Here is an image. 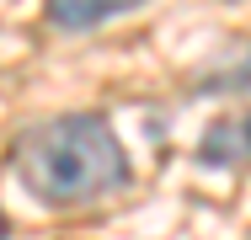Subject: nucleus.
<instances>
[{
  "instance_id": "f257e3e1",
  "label": "nucleus",
  "mask_w": 251,
  "mask_h": 240,
  "mask_svg": "<svg viewBox=\"0 0 251 240\" xmlns=\"http://www.w3.org/2000/svg\"><path fill=\"white\" fill-rule=\"evenodd\" d=\"M11 171L49 208H91L134 182L128 149L101 112H59L22 128L11 144Z\"/></svg>"
},
{
  "instance_id": "f03ea898",
  "label": "nucleus",
  "mask_w": 251,
  "mask_h": 240,
  "mask_svg": "<svg viewBox=\"0 0 251 240\" xmlns=\"http://www.w3.org/2000/svg\"><path fill=\"white\" fill-rule=\"evenodd\" d=\"M198 160H203V166H219V171L251 166V107L208 123V134L198 139Z\"/></svg>"
},
{
  "instance_id": "7ed1b4c3",
  "label": "nucleus",
  "mask_w": 251,
  "mask_h": 240,
  "mask_svg": "<svg viewBox=\"0 0 251 240\" xmlns=\"http://www.w3.org/2000/svg\"><path fill=\"white\" fill-rule=\"evenodd\" d=\"M134 5H145V0H43V16H49V27H59V32H91L101 22L134 11Z\"/></svg>"
},
{
  "instance_id": "20e7f679",
  "label": "nucleus",
  "mask_w": 251,
  "mask_h": 240,
  "mask_svg": "<svg viewBox=\"0 0 251 240\" xmlns=\"http://www.w3.org/2000/svg\"><path fill=\"white\" fill-rule=\"evenodd\" d=\"M11 235V219H5V208H0V240Z\"/></svg>"
}]
</instances>
